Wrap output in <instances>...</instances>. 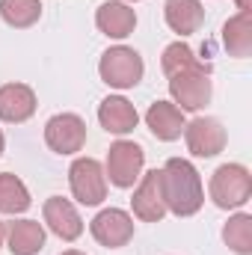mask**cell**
Segmentation results:
<instances>
[{"instance_id": "obj_15", "label": "cell", "mask_w": 252, "mask_h": 255, "mask_svg": "<svg viewBox=\"0 0 252 255\" xmlns=\"http://www.w3.org/2000/svg\"><path fill=\"white\" fill-rule=\"evenodd\" d=\"M145 125L157 139L172 142V139H178L184 133L187 122H184V110H178L172 101H154L148 107V113H145Z\"/></svg>"}, {"instance_id": "obj_1", "label": "cell", "mask_w": 252, "mask_h": 255, "mask_svg": "<svg viewBox=\"0 0 252 255\" xmlns=\"http://www.w3.org/2000/svg\"><path fill=\"white\" fill-rule=\"evenodd\" d=\"M160 184H163L166 211H172L175 217H193L205 205L202 175L184 157H169L166 160V166L160 169Z\"/></svg>"}, {"instance_id": "obj_19", "label": "cell", "mask_w": 252, "mask_h": 255, "mask_svg": "<svg viewBox=\"0 0 252 255\" xmlns=\"http://www.w3.org/2000/svg\"><path fill=\"white\" fill-rule=\"evenodd\" d=\"M30 208V190L12 172H0V211L3 214H24Z\"/></svg>"}, {"instance_id": "obj_3", "label": "cell", "mask_w": 252, "mask_h": 255, "mask_svg": "<svg viewBox=\"0 0 252 255\" xmlns=\"http://www.w3.org/2000/svg\"><path fill=\"white\" fill-rule=\"evenodd\" d=\"M211 65H196V68H187V71H175L169 74V95H172V104L178 110H202L208 101H211Z\"/></svg>"}, {"instance_id": "obj_26", "label": "cell", "mask_w": 252, "mask_h": 255, "mask_svg": "<svg viewBox=\"0 0 252 255\" xmlns=\"http://www.w3.org/2000/svg\"><path fill=\"white\" fill-rule=\"evenodd\" d=\"M63 255H83V253H77V250H65Z\"/></svg>"}, {"instance_id": "obj_22", "label": "cell", "mask_w": 252, "mask_h": 255, "mask_svg": "<svg viewBox=\"0 0 252 255\" xmlns=\"http://www.w3.org/2000/svg\"><path fill=\"white\" fill-rule=\"evenodd\" d=\"M160 65H163V74L169 77V74H175V71H187V68L202 65V60H196V54H193L190 45L172 42V45H166V51H163V57H160Z\"/></svg>"}, {"instance_id": "obj_17", "label": "cell", "mask_w": 252, "mask_h": 255, "mask_svg": "<svg viewBox=\"0 0 252 255\" xmlns=\"http://www.w3.org/2000/svg\"><path fill=\"white\" fill-rule=\"evenodd\" d=\"M6 241L12 255H36L45 247V229L36 220H18L6 226Z\"/></svg>"}, {"instance_id": "obj_18", "label": "cell", "mask_w": 252, "mask_h": 255, "mask_svg": "<svg viewBox=\"0 0 252 255\" xmlns=\"http://www.w3.org/2000/svg\"><path fill=\"white\" fill-rule=\"evenodd\" d=\"M223 45L238 60H247L252 54V15L250 12H238L235 18H229L223 24Z\"/></svg>"}, {"instance_id": "obj_23", "label": "cell", "mask_w": 252, "mask_h": 255, "mask_svg": "<svg viewBox=\"0 0 252 255\" xmlns=\"http://www.w3.org/2000/svg\"><path fill=\"white\" fill-rule=\"evenodd\" d=\"M238 9H241V12H252V9H250V0H238Z\"/></svg>"}, {"instance_id": "obj_6", "label": "cell", "mask_w": 252, "mask_h": 255, "mask_svg": "<svg viewBox=\"0 0 252 255\" xmlns=\"http://www.w3.org/2000/svg\"><path fill=\"white\" fill-rule=\"evenodd\" d=\"M142 163H145L142 145H136V142H130V139H119V142H113L110 151H107V169H104V175L110 178V184L127 190V187H133L136 178L142 175Z\"/></svg>"}, {"instance_id": "obj_8", "label": "cell", "mask_w": 252, "mask_h": 255, "mask_svg": "<svg viewBox=\"0 0 252 255\" xmlns=\"http://www.w3.org/2000/svg\"><path fill=\"white\" fill-rule=\"evenodd\" d=\"M92 238L107 247V250H119L133 238V217L122 208H104L101 214H95V220L89 223Z\"/></svg>"}, {"instance_id": "obj_12", "label": "cell", "mask_w": 252, "mask_h": 255, "mask_svg": "<svg viewBox=\"0 0 252 255\" xmlns=\"http://www.w3.org/2000/svg\"><path fill=\"white\" fill-rule=\"evenodd\" d=\"M36 113V92L27 83H6L0 86V119L21 125Z\"/></svg>"}, {"instance_id": "obj_14", "label": "cell", "mask_w": 252, "mask_h": 255, "mask_svg": "<svg viewBox=\"0 0 252 255\" xmlns=\"http://www.w3.org/2000/svg\"><path fill=\"white\" fill-rule=\"evenodd\" d=\"M98 122L101 128L107 130V133H119V136H125L130 133L136 122H139V113H136V107L122 98V95H110V98H104L101 101V107H98Z\"/></svg>"}, {"instance_id": "obj_4", "label": "cell", "mask_w": 252, "mask_h": 255, "mask_svg": "<svg viewBox=\"0 0 252 255\" xmlns=\"http://www.w3.org/2000/svg\"><path fill=\"white\" fill-rule=\"evenodd\" d=\"M98 74L107 86L113 89H133L142 74H145V65H142V57L133 51V48H125V45H116L110 51L101 54V63H98Z\"/></svg>"}, {"instance_id": "obj_24", "label": "cell", "mask_w": 252, "mask_h": 255, "mask_svg": "<svg viewBox=\"0 0 252 255\" xmlns=\"http://www.w3.org/2000/svg\"><path fill=\"white\" fill-rule=\"evenodd\" d=\"M3 241H6V223H0V247H3Z\"/></svg>"}, {"instance_id": "obj_7", "label": "cell", "mask_w": 252, "mask_h": 255, "mask_svg": "<svg viewBox=\"0 0 252 255\" xmlns=\"http://www.w3.org/2000/svg\"><path fill=\"white\" fill-rule=\"evenodd\" d=\"M45 142L57 154H77L86 145V122L77 113H57L45 125Z\"/></svg>"}, {"instance_id": "obj_20", "label": "cell", "mask_w": 252, "mask_h": 255, "mask_svg": "<svg viewBox=\"0 0 252 255\" xmlns=\"http://www.w3.org/2000/svg\"><path fill=\"white\" fill-rule=\"evenodd\" d=\"M0 18L9 27H33L42 18V3L39 0H0Z\"/></svg>"}, {"instance_id": "obj_10", "label": "cell", "mask_w": 252, "mask_h": 255, "mask_svg": "<svg viewBox=\"0 0 252 255\" xmlns=\"http://www.w3.org/2000/svg\"><path fill=\"white\" fill-rule=\"evenodd\" d=\"M133 214L142 223H160L166 217V202H163V184H160V169H151L142 175L139 187L133 190L130 199Z\"/></svg>"}, {"instance_id": "obj_11", "label": "cell", "mask_w": 252, "mask_h": 255, "mask_svg": "<svg viewBox=\"0 0 252 255\" xmlns=\"http://www.w3.org/2000/svg\"><path fill=\"white\" fill-rule=\"evenodd\" d=\"M45 223L60 241H68V244L83 235V220H80L77 208L63 196H51L45 202Z\"/></svg>"}, {"instance_id": "obj_25", "label": "cell", "mask_w": 252, "mask_h": 255, "mask_svg": "<svg viewBox=\"0 0 252 255\" xmlns=\"http://www.w3.org/2000/svg\"><path fill=\"white\" fill-rule=\"evenodd\" d=\"M3 145H6V139H3V130H0V154H3Z\"/></svg>"}, {"instance_id": "obj_13", "label": "cell", "mask_w": 252, "mask_h": 255, "mask_svg": "<svg viewBox=\"0 0 252 255\" xmlns=\"http://www.w3.org/2000/svg\"><path fill=\"white\" fill-rule=\"evenodd\" d=\"M95 24H98V30H101L104 36H110V39H125V36L133 33V27H136V12H133L127 3H122V0H107V3L98 6Z\"/></svg>"}, {"instance_id": "obj_9", "label": "cell", "mask_w": 252, "mask_h": 255, "mask_svg": "<svg viewBox=\"0 0 252 255\" xmlns=\"http://www.w3.org/2000/svg\"><path fill=\"white\" fill-rule=\"evenodd\" d=\"M184 139L193 157H217L226 148V128L214 116H199L184 125Z\"/></svg>"}, {"instance_id": "obj_2", "label": "cell", "mask_w": 252, "mask_h": 255, "mask_svg": "<svg viewBox=\"0 0 252 255\" xmlns=\"http://www.w3.org/2000/svg\"><path fill=\"white\" fill-rule=\"evenodd\" d=\"M208 193H211L214 205L223 208V211H232V208L247 205L250 196H252L250 169L244 163H223V166H217V172L211 175Z\"/></svg>"}, {"instance_id": "obj_27", "label": "cell", "mask_w": 252, "mask_h": 255, "mask_svg": "<svg viewBox=\"0 0 252 255\" xmlns=\"http://www.w3.org/2000/svg\"><path fill=\"white\" fill-rule=\"evenodd\" d=\"M122 3H125V0H122ZM127 3H133V0H127Z\"/></svg>"}, {"instance_id": "obj_5", "label": "cell", "mask_w": 252, "mask_h": 255, "mask_svg": "<svg viewBox=\"0 0 252 255\" xmlns=\"http://www.w3.org/2000/svg\"><path fill=\"white\" fill-rule=\"evenodd\" d=\"M68 184H71V196L86 208L101 205L107 199V175L95 157H77L68 169Z\"/></svg>"}, {"instance_id": "obj_21", "label": "cell", "mask_w": 252, "mask_h": 255, "mask_svg": "<svg viewBox=\"0 0 252 255\" xmlns=\"http://www.w3.org/2000/svg\"><path fill=\"white\" fill-rule=\"evenodd\" d=\"M223 241L238 255H252V217L250 214H235L226 223V229H223Z\"/></svg>"}, {"instance_id": "obj_16", "label": "cell", "mask_w": 252, "mask_h": 255, "mask_svg": "<svg viewBox=\"0 0 252 255\" xmlns=\"http://www.w3.org/2000/svg\"><path fill=\"white\" fill-rule=\"evenodd\" d=\"M163 18H166L172 33L193 36L205 21V9H202L199 0H166L163 3Z\"/></svg>"}]
</instances>
